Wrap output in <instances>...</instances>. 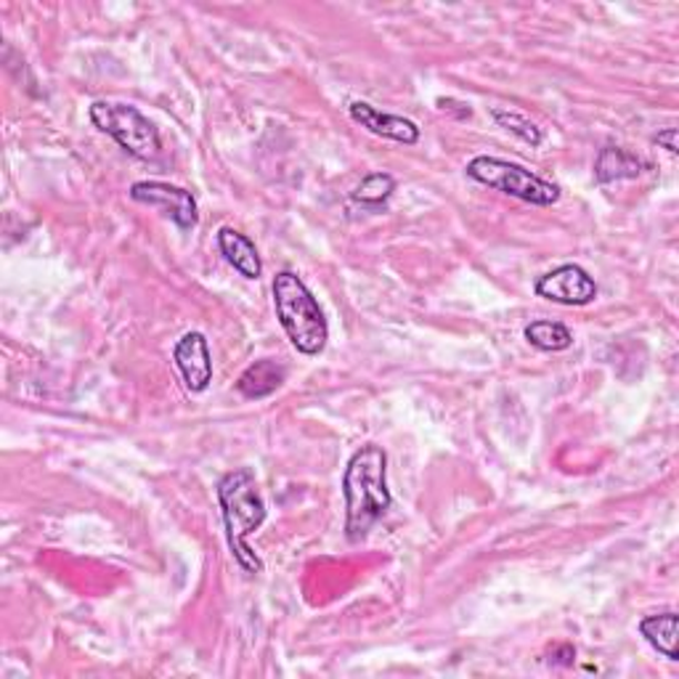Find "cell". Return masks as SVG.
Segmentation results:
<instances>
[{"label":"cell","instance_id":"16","mask_svg":"<svg viewBox=\"0 0 679 679\" xmlns=\"http://www.w3.org/2000/svg\"><path fill=\"white\" fill-rule=\"evenodd\" d=\"M395 192V178L390 173H369V176L356 186L353 202H361V205L369 207H380L390 199V194Z\"/></svg>","mask_w":679,"mask_h":679},{"label":"cell","instance_id":"14","mask_svg":"<svg viewBox=\"0 0 679 679\" xmlns=\"http://www.w3.org/2000/svg\"><path fill=\"white\" fill-rule=\"evenodd\" d=\"M523 335H526L531 346L547 353L568 351V348L574 346V335H570V329L566 325H560V321H547V319L531 321Z\"/></svg>","mask_w":679,"mask_h":679},{"label":"cell","instance_id":"13","mask_svg":"<svg viewBox=\"0 0 679 679\" xmlns=\"http://www.w3.org/2000/svg\"><path fill=\"white\" fill-rule=\"evenodd\" d=\"M640 635L648 640L650 648L658 650L663 658H669V661H677L679 658L675 610H667V614H656V616H645L640 621Z\"/></svg>","mask_w":679,"mask_h":679},{"label":"cell","instance_id":"3","mask_svg":"<svg viewBox=\"0 0 679 679\" xmlns=\"http://www.w3.org/2000/svg\"><path fill=\"white\" fill-rule=\"evenodd\" d=\"M274 311L295 351L302 356H319L327 348L329 325L319 300L308 290L306 281L292 271H279L271 285Z\"/></svg>","mask_w":679,"mask_h":679},{"label":"cell","instance_id":"1","mask_svg":"<svg viewBox=\"0 0 679 679\" xmlns=\"http://www.w3.org/2000/svg\"><path fill=\"white\" fill-rule=\"evenodd\" d=\"M346 536L351 544L367 539L374 523L388 513L393 496L388 488V454L378 443H367L348 460L342 475Z\"/></svg>","mask_w":679,"mask_h":679},{"label":"cell","instance_id":"7","mask_svg":"<svg viewBox=\"0 0 679 679\" xmlns=\"http://www.w3.org/2000/svg\"><path fill=\"white\" fill-rule=\"evenodd\" d=\"M534 290L539 298L560 302V306H589L597 298L595 279L576 264L557 266L549 274H544V277L536 279Z\"/></svg>","mask_w":679,"mask_h":679},{"label":"cell","instance_id":"2","mask_svg":"<svg viewBox=\"0 0 679 679\" xmlns=\"http://www.w3.org/2000/svg\"><path fill=\"white\" fill-rule=\"evenodd\" d=\"M215 494H218L226 542L234 560L239 563V568L245 570V574H260L264 563H260V557L255 555L250 544H247L253 534H258L268 515L258 481H255V473L250 467L232 470V473H226L224 479L218 481Z\"/></svg>","mask_w":679,"mask_h":679},{"label":"cell","instance_id":"5","mask_svg":"<svg viewBox=\"0 0 679 679\" xmlns=\"http://www.w3.org/2000/svg\"><path fill=\"white\" fill-rule=\"evenodd\" d=\"M467 178L479 181V184L488 186V189L507 194V197H515L521 202H528V205L536 207H549L560 199V186L549 184L531 173L528 167L507 163V160L500 157H475L467 163Z\"/></svg>","mask_w":679,"mask_h":679},{"label":"cell","instance_id":"19","mask_svg":"<svg viewBox=\"0 0 679 679\" xmlns=\"http://www.w3.org/2000/svg\"><path fill=\"white\" fill-rule=\"evenodd\" d=\"M576 658V650L570 645H560V648L553 650V663H563V667H570Z\"/></svg>","mask_w":679,"mask_h":679},{"label":"cell","instance_id":"11","mask_svg":"<svg viewBox=\"0 0 679 679\" xmlns=\"http://www.w3.org/2000/svg\"><path fill=\"white\" fill-rule=\"evenodd\" d=\"M285 380H287V369L281 367L279 361L260 359L239 374L237 390L245 395V399L258 401V399H266V395L277 393Z\"/></svg>","mask_w":679,"mask_h":679},{"label":"cell","instance_id":"15","mask_svg":"<svg viewBox=\"0 0 679 679\" xmlns=\"http://www.w3.org/2000/svg\"><path fill=\"white\" fill-rule=\"evenodd\" d=\"M491 117L500 123V127H504V131L515 133L517 138L526 141L528 146H542L544 141V133L542 127L534 123V120H528L523 112H515V110H504V106H494L491 110Z\"/></svg>","mask_w":679,"mask_h":679},{"label":"cell","instance_id":"4","mask_svg":"<svg viewBox=\"0 0 679 679\" xmlns=\"http://www.w3.org/2000/svg\"><path fill=\"white\" fill-rule=\"evenodd\" d=\"M91 123L101 133L112 136L127 154L136 160H157L163 152V138H160L157 125L150 117H144L136 106L120 104V101H96L91 104Z\"/></svg>","mask_w":679,"mask_h":679},{"label":"cell","instance_id":"6","mask_svg":"<svg viewBox=\"0 0 679 679\" xmlns=\"http://www.w3.org/2000/svg\"><path fill=\"white\" fill-rule=\"evenodd\" d=\"M131 199L167 215L181 232H192L199 224L197 197L189 189L165 184V181H138L131 186Z\"/></svg>","mask_w":679,"mask_h":679},{"label":"cell","instance_id":"9","mask_svg":"<svg viewBox=\"0 0 679 679\" xmlns=\"http://www.w3.org/2000/svg\"><path fill=\"white\" fill-rule=\"evenodd\" d=\"M348 114H351L353 123L367 127V131L374 133V136L390 138L403 146H414L416 141H420V127H416V123L407 117H399V114L380 112L378 106L367 104V101H351Z\"/></svg>","mask_w":679,"mask_h":679},{"label":"cell","instance_id":"12","mask_svg":"<svg viewBox=\"0 0 679 679\" xmlns=\"http://www.w3.org/2000/svg\"><path fill=\"white\" fill-rule=\"evenodd\" d=\"M645 171V163L637 154L621 146H605L595 160V181L597 184H614V181H631Z\"/></svg>","mask_w":679,"mask_h":679},{"label":"cell","instance_id":"8","mask_svg":"<svg viewBox=\"0 0 679 679\" xmlns=\"http://www.w3.org/2000/svg\"><path fill=\"white\" fill-rule=\"evenodd\" d=\"M173 361L192 393H202L213 382V356L202 332H186L173 348Z\"/></svg>","mask_w":679,"mask_h":679},{"label":"cell","instance_id":"18","mask_svg":"<svg viewBox=\"0 0 679 679\" xmlns=\"http://www.w3.org/2000/svg\"><path fill=\"white\" fill-rule=\"evenodd\" d=\"M656 144L658 146H663V150H667L669 154H677L679 150H677V127H667V131H661L656 136Z\"/></svg>","mask_w":679,"mask_h":679},{"label":"cell","instance_id":"17","mask_svg":"<svg viewBox=\"0 0 679 679\" xmlns=\"http://www.w3.org/2000/svg\"><path fill=\"white\" fill-rule=\"evenodd\" d=\"M439 106L443 112H452L456 114L460 120H467L470 114H473V110H470L467 104H462V101H454V99H439Z\"/></svg>","mask_w":679,"mask_h":679},{"label":"cell","instance_id":"10","mask_svg":"<svg viewBox=\"0 0 679 679\" xmlns=\"http://www.w3.org/2000/svg\"><path fill=\"white\" fill-rule=\"evenodd\" d=\"M218 247L220 255L226 258V264L239 271L245 279H258L264 274V264H260L258 247L253 245L250 237L237 232V228L224 226L218 232Z\"/></svg>","mask_w":679,"mask_h":679}]
</instances>
